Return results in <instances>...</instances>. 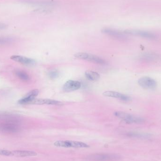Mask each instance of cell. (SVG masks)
I'll return each instance as SVG.
<instances>
[{
    "mask_svg": "<svg viewBox=\"0 0 161 161\" xmlns=\"http://www.w3.org/2000/svg\"><path fill=\"white\" fill-rule=\"evenodd\" d=\"M20 129L21 120L19 115L0 112V131L14 133L19 132Z\"/></svg>",
    "mask_w": 161,
    "mask_h": 161,
    "instance_id": "6da1fadb",
    "label": "cell"
},
{
    "mask_svg": "<svg viewBox=\"0 0 161 161\" xmlns=\"http://www.w3.org/2000/svg\"><path fill=\"white\" fill-rule=\"evenodd\" d=\"M54 145L65 148H88L90 147L83 142L73 141H58L54 143Z\"/></svg>",
    "mask_w": 161,
    "mask_h": 161,
    "instance_id": "7a4b0ae2",
    "label": "cell"
},
{
    "mask_svg": "<svg viewBox=\"0 0 161 161\" xmlns=\"http://www.w3.org/2000/svg\"><path fill=\"white\" fill-rule=\"evenodd\" d=\"M114 114L116 117L122 119L127 124H142L145 121L144 118L142 117L134 116L123 112H116Z\"/></svg>",
    "mask_w": 161,
    "mask_h": 161,
    "instance_id": "3957f363",
    "label": "cell"
},
{
    "mask_svg": "<svg viewBox=\"0 0 161 161\" xmlns=\"http://www.w3.org/2000/svg\"><path fill=\"white\" fill-rule=\"evenodd\" d=\"M74 56L76 58L83 60H87L90 62H93L100 65H105L106 64V61L97 56L85 53H78L75 54Z\"/></svg>",
    "mask_w": 161,
    "mask_h": 161,
    "instance_id": "277c9868",
    "label": "cell"
},
{
    "mask_svg": "<svg viewBox=\"0 0 161 161\" xmlns=\"http://www.w3.org/2000/svg\"><path fill=\"white\" fill-rule=\"evenodd\" d=\"M126 35H133V36H138L146 39L150 40H155L157 38V36L147 31H142L137 30H127L124 32Z\"/></svg>",
    "mask_w": 161,
    "mask_h": 161,
    "instance_id": "5b68a950",
    "label": "cell"
},
{
    "mask_svg": "<svg viewBox=\"0 0 161 161\" xmlns=\"http://www.w3.org/2000/svg\"><path fill=\"white\" fill-rule=\"evenodd\" d=\"M138 84L142 88L148 90L155 89L157 86V81L148 76H144L140 78L138 80Z\"/></svg>",
    "mask_w": 161,
    "mask_h": 161,
    "instance_id": "8992f818",
    "label": "cell"
},
{
    "mask_svg": "<svg viewBox=\"0 0 161 161\" xmlns=\"http://www.w3.org/2000/svg\"><path fill=\"white\" fill-rule=\"evenodd\" d=\"M103 95L105 96L114 97L125 102H129L131 100L130 97L128 96L114 91H106L103 93Z\"/></svg>",
    "mask_w": 161,
    "mask_h": 161,
    "instance_id": "52a82bcc",
    "label": "cell"
},
{
    "mask_svg": "<svg viewBox=\"0 0 161 161\" xmlns=\"http://www.w3.org/2000/svg\"><path fill=\"white\" fill-rule=\"evenodd\" d=\"M39 91L37 89L32 90L29 92L24 97L19 99L18 103L20 104L25 105V104H29L31 101L36 98V97L38 95Z\"/></svg>",
    "mask_w": 161,
    "mask_h": 161,
    "instance_id": "ba28073f",
    "label": "cell"
},
{
    "mask_svg": "<svg viewBox=\"0 0 161 161\" xmlns=\"http://www.w3.org/2000/svg\"><path fill=\"white\" fill-rule=\"evenodd\" d=\"M81 87V83L77 80H69L64 84L63 87L65 92H70L76 91L80 89Z\"/></svg>",
    "mask_w": 161,
    "mask_h": 161,
    "instance_id": "9c48e42d",
    "label": "cell"
},
{
    "mask_svg": "<svg viewBox=\"0 0 161 161\" xmlns=\"http://www.w3.org/2000/svg\"><path fill=\"white\" fill-rule=\"evenodd\" d=\"M29 104L34 105H61L62 103L60 101L50 99H42V98H35L30 102Z\"/></svg>",
    "mask_w": 161,
    "mask_h": 161,
    "instance_id": "30bf717a",
    "label": "cell"
},
{
    "mask_svg": "<svg viewBox=\"0 0 161 161\" xmlns=\"http://www.w3.org/2000/svg\"><path fill=\"white\" fill-rule=\"evenodd\" d=\"M10 58L16 62L27 66L35 65L36 63V61L34 59L22 56L13 55L10 57Z\"/></svg>",
    "mask_w": 161,
    "mask_h": 161,
    "instance_id": "8fae6325",
    "label": "cell"
},
{
    "mask_svg": "<svg viewBox=\"0 0 161 161\" xmlns=\"http://www.w3.org/2000/svg\"><path fill=\"white\" fill-rule=\"evenodd\" d=\"M102 32L106 35L112 36L114 37L120 39H124L126 38V34L125 33H122L118 30L110 28H105L102 30Z\"/></svg>",
    "mask_w": 161,
    "mask_h": 161,
    "instance_id": "7c38bea8",
    "label": "cell"
},
{
    "mask_svg": "<svg viewBox=\"0 0 161 161\" xmlns=\"http://www.w3.org/2000/svg\"><path fill=\"white\" fill-rule=\"evenodd\" d=\"M161 57L159 55L155 53H146L142 54L139 59L142 61L144 62H153L156 61L160 59Z\"/></svg>",
    "mask_w": 161,
    "mask_h": 161,
    "instance_id": "4fadbf2b",
    "label": "cell"
},
{
    "mask_svg": "<svg viewBox=\"0 0 161 161\" xmlns=\"http://www.w3.org/2000/svg\"><path fill=\"white\" fill-rule=\"evenodd\" d=\"M12 156L16 157H33V156H37V155L36 152L31 151L18 150V151H12Z\"/></svg>",
    "mask_w": 161,
    "mask_h": 161,
    "instance_id": "5bb4252c",
    "label": "cell"
},
{
    "mask_svg": "<svg viewBox=\"0 0 161 161\" xmlns=\"http://www.w3.org/2000/svg\"><path fill=\"white\" fill-rule=\"evenodd\" d=\"M85 75L88 80L92 81L98 80L100 78V75L98 74V73L93 71H86L85 73Z\"/></svg>",
    "mask_w": 161,
    "mask_h": 161,
    "instance_id": "9a60e30c",
    "label": "cell"
},
{
    "mask_svg": "<svg viewBox=\"0 0 161 161\" xmlns=\"http://www.w3.org/2000/svg\"><path fill=\"white\" fill-rule=\"evenodd\" d=\"M15 74L17 77L23 81H28L30 80V76L24 71L21 70H16L15 71Z\"/></svg>",
    "mask_w": 161,
    "mask_h": 161,
    "instance_id": "2e32d148",
    "label": "cell"
},
{
    "mask_svg": "<svg viewBox=\"0 0 161 161\" xmlns=\"http://www.w3.org/2000/svg\"><path fill=\"white\" fill-rule=\"evenodd\" d=\"M129 136L139 139H147L151 137V135L147 133L139 132H130L128 133Z\"/></svg>",
    "mask_w": 161,
    "mask_h": 161,
    "instance_id": "e0dca14e",
    "label": "cell"
},
{
    "mask_svg": "<svg viewBox=\"0 0 161 161\" xmlns=\"http://www.w3.org/2000/svg\"><path fill=\"white\" fill-rule=\"evenodd\" d=\"M13 41V39L9 37H0V45L10 43Z\"/></svg>",
    "mask_w": 161,
    "mask_h": 161,
    "instance_id": "ac0fdd59",
    "label": "cell"
},
{
    "mask_svg": "<svg viewBox=\"0 0 161 161\" xmlns=\"http://www.w3.org/2000/svg\"><path fill=\"white\" fill-rule=\"evenodd\" d=\"M48 76L51 79H55L59 76V73L57 70H53L49 72Z\"/></svg>",
    "mask_w": 161,
    "mask_h": 161,
    "instance_id": "d6986e66",
    "label": "cell"
},
{
    "mask_svg": "<svg viewBox=\"0 0 161 161\" xmlns=\"http://www.w3.org/2000/svg\"><path fill=\"white\" fill-rule=\"evenodd\" d=\"M12 153L8 150L0 149V156H12Z\"/></svg>",
    "mask_w": 161,
    "mask_h": 161,
    "instance_id": "ffe728a7",
    "label": "cell"
},
{
    "mask_svg": "<svg viewBox=\"0 0 161 161\" xmlns=\"http://www.w3.org/2000/svg\"><path fill=\"white\" fill-rule=\"evenodd\" d=\"M7 27V25L5 24L0 23V30L5 29Z\"/></svg>",
    "mask_w": 161,
    "mask_h": 161,
    "instance_id": "44dd1931",
    "label": "cell"
}]
</instances>
